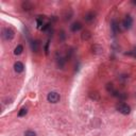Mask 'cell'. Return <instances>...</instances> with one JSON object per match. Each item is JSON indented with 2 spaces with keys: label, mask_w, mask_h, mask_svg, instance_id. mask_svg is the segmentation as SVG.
Instances as JSON below:
<instances>
[{
  "label": "cell",
  "mask_w": 136,
  "mask_h": 136,
  "mask_svg": "<svg viewBox=\"0 0 136 136\" xmlns=\"http://www.w3.org/2000/svg\"><path fill=\"white\" fill-rule=\"evenodd\" d=\"M22 51H24V47L21 45H18L15 48V50H14V54L15 55H19V54H21Z\"/></svg>",
  "instance_id": "cell-8"
},
{
  "label": "cell",
  "mask_w": 136,
  "mask_h": 136,
  "mask_svg": "<svg viewBox=\"0 0 136 136\" xmlns=\"http://www.w3.org/2000/svg\"><path fill=\"white\" fill-rule=\"evenodd\" d=\"M117 110H118L119 113H121L122 115H129L131 113V107L128 104L123 103V102H121V103H119L117 105Z\"/></svg>",
  "instance_id": "cell-2"
},
{
  "label": "cell",
  "mask_w": 136,
  "mask_h": 136,
  "mask_svg": "<svg viewBox=\"0 0 136 136\" xmlns=\"http://www.w3.org/2000/svg\"><path fill=\"white\" fill-rule=\"evenodd\" d=\"M27 113H28L27 109H21V110L19 111V113H18V116H19V117H24V116L27 115Z\"/></svg>",
  "instance_id": "cell-11"
},
{
  "label": "cell",
  "mask_w": 136,
  "mask_h": 136,
  "mask_svg": "<svg viewBox=\"0 0 136 136\" xmlns=\"http://www.w3.org/2000/svg\"><path fill=\"white\" fill-rule=\"evenodd\" d=\"M2 35H3V38L7 39V41H10L14 37V31L10 28H5L2 32Z\"/></svg>",
  "instance_id": "cell-3"
},
{
  "label": "cell",
  "mask_w": 136,
  "mask_h": 136,
  "mask_svg": "<svg viewBox=\"0 0 136 136\" xmlns=\"http://www.w3.org/2000/svg\"><path fill=\"white\" fill-rule=\"evenodd\" d=\"M60 99H61V96L56 92H50L47 96V100L49 102H51V103H58V102L60 101Z\"/></svg>",
  "instance_id": "cell-1"
},
{
  "label": "cell",
  "mask_w": 136,
  "mask_h": 136,
  "mask_svg": "<svg viewBox=\"0 0 136 136\" xmlns=\"http://www.w3.org/2000/svg\"><path fill=\"white\" fill-rule=\"evenodd\" d=\"M25 136H36V133L34 131H27L25 133Z\"/></svg>",
  "instance_id": "cell-13"
},
{
  "label": "cell",
  "mask_w": 136,
  "mask_h": 136,
  "mask_svg": "<svg viewBox=\"0 0 136 136\" xmlns=\"http://www.w3.org/2000/svg\"><path fill=\"white\" fill-rule=\"evenodd\" d=\"M95 16H96V14L94 12H89V13H87L86 15H85V20H86V21H92V20L95 19Z\"/></svg>",
  "instance_id": "cell-7"
},
{
  "label": "cell",
  "mask_w": 136,
  "mask_h": 136,
  "mask_svg": "<svg viewBox=\"0 0 136 136\" xmlns=\"http://www.w3.org/2000/svg\"><path fill=\"white\" fill-rule=\"evenodd\" d=\"M112 29H113V32H114V33H117V32L119 31V26H118V24H117L116 20H113V21H112Z\"/></svg>",
  "instance_id": "cell-10"
},
{
  "label": "cell",
  "mask_w": 136,
  "mask_h": 136,
  "mask_svg": "<svg viewBox=\"0 0 136 136\" xmlns=\"http://www.w3.org/2000/svg\"><path fill=\"white\" fill-rule=\"evenodd\" d=\"M36 22H37V28H38V29H41V28H42V26H43V24H44L43 18H37V19H36Z\"/></svg>",
  "instance_id": "cell-12"
},
{
  "label": "cell",
  "mask_w": 136,
  "mask_h": 136,
  "mask_svg": "<svg viewBox=\"0 0 136 136\" xmlns=\"http://www.w3.org/2000/svg\"><path fill=\"white\" fill-rule=\"evenodd\" d=\"M130 54H132V55H134V56L136 58V47L131 51V53H130Z\"/></svg>",
  "instance_id": "cell-14"
},
{
  "label": "cell",
  "mask_w": 136,
  "mask_h": 136,
  "mask_svg": "<svg viewBox=\"0 0 136 136\" xmlns=\"http://www.w3.org/2000/svg\"><path fill=\"white\" fill-rule=\"evenodd\" d=\"M24 68H25V66H24V64L21 62H16L14 64V70L16 72H18V73H20V72L24 71Z\"/></svg>",
  "instance_id": "cell-5"
},
{
  "label": "cell",
  "mask_w": 136,
  "mask_h": 136,
  "mask_svg": "<svg viewBox=\"0 0 136 136\" xmlns=\"http://www.w3.org/2000/svg\"><path fill=\"white\" fill-rule=\"evenodd\" d=\"M70 29H71L72 32H78V31H80L82 29V25L80 22H75V24H72V26L70 27Z\"/></svg>",
  "instance_id": "cell-6"
},
{
  "label": "cell",
  "mask_w": 136,
  "mask_h": 136,
  "mask_svg": "<svg viewBox=\"0 0 136 136\" xmlns=\"http://www.w3.org/2000/svg\"><path fill=\"white\" fill-rule=\"evenodd\" d=\"M90 32L89 31H84L83 33H82V39L83 41H87V39H89L90 38Z\"/></svg>",
  "instance_id": "cell-9"
},
{
  "label": "cell",
  "mask_w": 136,
  "mask_h": 136,
  "mask_svg": "<svg viewBox=\"0 0 136 136\" xmlns=\"http://www.w3.org/2000/svg\"><path fill=\"white\" fill-rule=\"evenodd\" d=\"M133 25V19H132V17L131 16H127L126 18L123 19L122 21V26L124 27V29H130Z\"/></svg>",
  "instance_id": "cell-4"
}]
</instances>
